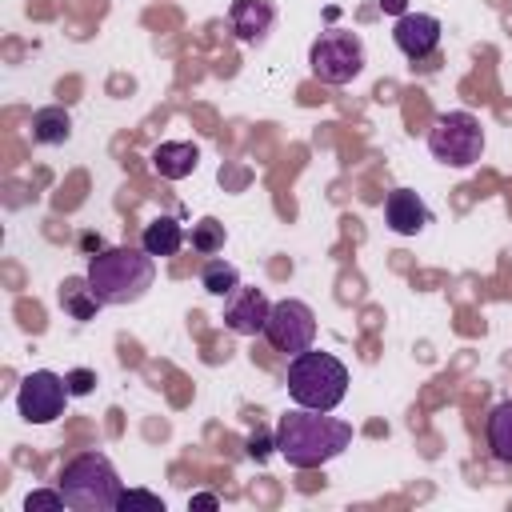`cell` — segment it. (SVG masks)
<instances>
[{"instance_id": "obj_7", "label": "cell", "mask_w": 512, "mask_h": 512, "mask_svg": "<svg viewBox=\"0 0 512 512\" xmlns=\"http://www.w3.org/2000/svg\"><path fill=\"white\" fill-rule=\"evenodd\" d=\"M264 340L284 356H296V352L312 348L316 312L304 300H276L272 312H268V324H264Z\"/></svg>"}, {"instance_id": "obj_6", "label": "cell", "mask_w": 512, "mask_h": 512, "mask_svg": "<svg viewBox=\"0 0 512 512\" xmlns=\"http://www.w3.org/2000/svg\"><path fill=\"white\" fill-rule=\"evenodd\" d=\"M308 68L324 84H348L364 72V40L348 28H328L308 48Z\"/></svg>"}, {"instance_id": "obj_20", "label": "cell", "mask_w": 512, "mask_h": 512, "mask_svg": "<svg viewBox=\"0 0 512 512\" xmlns=\"http://www.w3.org/2000/svg\"><path fill=\"white\" fill-rule=\"evenodd\" d=\"M36 508L60 512V508H68V500H64L60 488H36V492H28V500H24V512H36Z\"/></svg>"}, {"instance_id": "obj_24", "label": "cell", "mask_w": 512, "mask_h": 512, "mask_svg": "<svg viewBox=\"0 0 512 512\" xmlns=\"http://www.w3.org/2000/svg\"><path fill=\"white\" fill-rule=\"evenodd\" d=\"M188 504H192V508H208V512H212V508H220V500H216L212 492H200V496H192Z\"/></svg>"}, {"instance_id": "obj_18", "label": "cell", "mask_w": 512, "mask_h": 512, "mask_svg": "<svg viewBox=\"0 0 512 512\" xmlns=\"http://www.w3.org/2000/svg\"><path fill=\"white\" fill-rule=\"evenodd\" d=\"M60 304H64L76 320H88V316L100 308V300H96L92 288H88V276H84V280H64V288H60Z\"/></svg>"}, {"instance_id": "obj_25", "label": "cell", "mask_w": 512, "mask_h": 512, "mask_svg": "<svg viewBox=\"0 0 512 512\" xmlns=\"http://www.w3.org/2000/svg\"><path fill=\"white\" fill-rule=\"evenodd\" d=\"M380 8H384L388 16H404V12H408V0H380Z\"/></svg>"}, {"instance_id": "obj_8", "label": "cell", "mask_w": 512, "mask_h": 512, "mask_svg": "<svg viewBox=\"0 0 512 512\" xmlns=\"http://www.w3.org/2000/svg\"><path fill=\"white\" fill-rule=\"evenodd\" d=\"M68 380L40 368V372H28L16 388V408L28 424H52L56 416H64V404H68Z\"/></svg>"}, {"instance_id": "obj_16", "label": "cell", "mask_w": 512, "mask_h": 512, "mask_svg": "<svg viewBox=\"0 0 512 512\" xmlns=\"http://www.w3.org/2000/svg\"><path fill=\"white\" fill-rule=\"evenodd\" d=\"M488 448L500 464H512V400H500L488 412Z\"/></svg>"}, {"instance_id": "obj_15", "label": "cell", "mask_w": 512, "mask_h": 512, "mask_svg": "<svg viewBox=\"0 0 512 512\" xmlns=\"http://www.w3.org/2000/svg\"><path fill=\"white\" fill-rule=\"evenodd\" d=\"M72 136V116L60 104H48L40 112H32V140L36 144H64Z\"/></svg>"}, {"instance_id": "obj_23", "label": "cell", "mask_w": 512, "mask_h": 512, "mask_svg": "<svg viewBox=\"0 0 512 512\" xmlns=\"http://www.w3.org/2000/svg\"><path fill=\"white\" fill-rule=\"evenodd\" d=\"M276 448V436H264V432H256L252 440H248V456L252 460H268V452Z\"/></svg>"}, {"instance_id": "obj_2", "label": "cell", "mask_w": 512, "mask_h": 512, "mask_svg": "<svg viewBox=\"0 0 512 512\" xmlns=\"http://www.w3.org/2000/svg\"><path fill=\"white\" fill-rule=\"evenodd\" d=\"M88 288L100 304L120 308V304H136L152 280H156V256H148L144 248L120 244V248H104L88 260Z\"/></svg>"}, {"instance_id": "obj_19", "label": "cell", "mask_w": 512, "mask_h": 512, "mask_svg": "<svg viewBox=\"0 0 512 512\" xmlns=\"http://www.w3.org/2000/svg\"><path fill=\"white\" fill-rule=\"evenodd\" d=\"M192 248H196L200 256H216V252L224 248V224L212 220V216H204L200 224H192Z\"/></svg>"}, {"instance_id": "obj_21", "label": "cell", "mask_w": 512, "mask_h": 512, "mask_svg": "<svg viewBox=\"0 0 512 512\" xmlns=\"http://www.w3.org/2000/svg\"><path fill=\"white\" fill-rule=\"evenodd\" d=\"M132 504H140V508H156V512H164V500H160L156 492H144V488H128V492L120 496V508H132Z\"/></svg>"}, {"instance_id": "obj_1", "label": "cell", "mask_w": 512, "mask_h": 512, "mask_svg": "<svg viewBox=\"0 0 512 512\" xmlns=\"http://www.w3.org/2000/svg\"><path fill=\"white\" fill-rule=\"evenodd\" d=\"M352 444V424L316 408H292L276 424V452L292 468H320Z\"/></svg>"}, {"instance_id": "obj_22", "label": "cell", "mask_w": 512, "mask_h": 512, "mask_svg": "<svg viewBox=\"0 0 512 512\" xmlns=\"http://www.w3.org/2000/svg\"><path fill=\"white\" fill-rule=\"evenodd\" d=\"M64 380H68V392H72V396H88L92 384H96V372H88V368H72Z\"/></svg>"}, {"instance_id": "obj_12", "label": "cell", "mask_w": 512, "mask_h": 512, "mask_svg": "<svg viewBox=\"0 0 512 512\" xmlns=\"http://www.w3.org/2000/svg\"><path fill=\"white\" fill-rule=\"evenodd\" d=\"M384 220H388L392 232H400V236H416V232L428 228L432 212H428V204L420 200V192H412V188H396V192H388V200H384Z\"/></svg>"}, {"instance_id": "obj_9", "label": "cell", "mask_w": 512, "mask_h": 512, "mask_svg": "<svg viewBox=\"0 0 512 512\" xmlns=\"http://www.w3.org/2000/svg\"><path fill=\"white\" fill-rule=\"evenodd\" d=\"M392 40L408 60H428L440 48V20L428 12H404V16H396Z\"/></svg>"}, {"instance_id": "obj_14", "label": "cell", "mask_w": 512, "mask_h": 512, "mask_svg": "<svg viewBox=\"0 0 512 512\" xmlns=\"http://www.w3.org/2000/svg\"><path fill=\"white\" fill-rule=\"evenodd\" d=\"M184 244V224L176 216H156L152 224H144L140 232V248L148 256H176Z\"/></svg>"}, {"instance_id": "obj_17", "label": "cell", "mask_w": 512, "mask_h": 512, "mask_svg": "<svg viewBox=\"0 0 512 512\" xmlns=\"http://www.w3.org/2000/svg\"><path fill=\"white\" fill-rule=\"evenodd\" d=\"M200 284H204L212 296H232V292L240 288V272H236V264H228V260H208L204 272H200Z\"/></svg>"}, {"instance_id": "obj_11", "label": "cell", "mask_w": 512, "mask_h": 512, "mask_svg": "<svg viewBox=\"0 0 512 512\" xmlns=\"http://www.w3.org/2000/svg\"><path fill=\"white\" fill-rule=\"evenodd\" d=\"M276 24V4L272 0H232L228 8V28L244 44H260Z\"/></svg>"}, {"instance_id": "obj_3", "label": "cell", "mask_w": 512, "mask_h": 512, "mask_svg": "<svg viewBox=\"0 0 512 512\" xmlns=\"http://www.w3.org/2000/svg\"><path fill=\"white\" fill-rule=\"evenodd\" d=\"M56 488L64 492L68 508H76V512H112V508H120V496H124L120 476L104 452H80L76 460H68L60 468Z\"/></svg>"}, {"instance_id": "obj_26", "label": "cell", "mask_w": 512, "mask_h": 512, "mask_svg": "<svg viewBox=\"0 0 512 512\" xmlns=\"http://www.w3.org/2000/svg\"><path fill=\"white\" fill-rule=\"evenodd\" d=\"M84 248L96 256V252H104V240H100V236H84Z\"/></svg>"}, {"instance_id": "obj_4", "label": "cell", "mask_w": 512, "mask_h": 512, "mask_svg": "<svg viewBox=\"0 0 512 512\" xmlns=\"http://www.w3.org/2000/svg\"><path fill=\"white\" fill-rule=\"evenodd\" d=\"M348 392V368L332 356V352H296L288 360V396L300 408H316V412H332Z\"/></svg>"}, {"instance_id": "obj_13", "label": "cell", "mask_w": 512, "mask_h": 512, "mask_svg": "<svg viewBox=\"0 0 512 512\" xmlns=\"http://www.w3.org/2000/svg\"><path fill=\"white\" fill-rule=\"evenodd\" d=\"M196 164H200V148L192 140H164L152 148V168L164 180H184L196 172Z\"/></svg>"}, {"instance_id": "obj_10", "label": "cell", "mask_w": 512, "mask_h": 512, "mask_svg": "<svg viewBox=\"0 0 512 512\" xmlns=\"http://www.w3.org/2000/svg\"><path fill=\"white\" fill-rule=\"evenodd\" d=\"M268 312H272V300L260 288H236L228 308H224V324L236 336H256V332H264Z\"/></svg>"}, {"instance_id": "obj_5", "label": "cell", "mask_w": 512, "mask_h": 512, "mask_svg": "<svg viewBox=\"0 0 512 512\" xmlns=\"http://www.w3.org/2000/svg\"><path fill=\"white\" fill-rule=\"evenodd\" d=\"M428 152L448 168H468L484 156V128L472 112H440L428 128Z\"/></svg>"}]
</instances>
